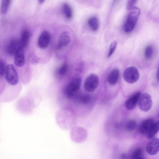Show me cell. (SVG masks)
<instances>
[{
	"label": "cell",
	"instance_id": "6da1fadb",
	"mask_svg": "<svg viewBox=\"0 0 159 159\" xmlns=\"http://www.w3.org/2000/svg\"><path fill=\"white\" fill-rule=\"evenodd\" d=\"M125 21L123 29L126 33H129L134 29L140 13V9L134 7L131 10Z\"/></svg>",
	"mask_w": 159,
	"mask_h": 159
},
{
	"label": "cell",
	"instance_id": "7a4b0ae2",
	"mask_svg": "<svg viewBox=\"0 0 159 159\" xmlns=\"http://www.w3.org/2000/svg\"><path fill=\"white\" fill-rule=\"evenodd\" d=\"M81 81V78L79 76L71 80L64 89V94L66 98L71 99L76 96L80 89Z\"/></svg>",
	"mask_w": 159,
	"mask_h": 159
},
{
	"label": "cell",
	"instance_id": "3957f363",
	"mask_svg": "<svg viewBox=\"0 0 159 159\" xmlns=\"http://www.w3.org/2000/svg\"><path fill=\"white\" fill-rule=\"evenodd\" d=\"M5 74L6 79L9 84L15 85L18 83L19 81L18 77L13 65L9 64L7 66Z\"/></svg>",
	"mask_w": 159,
	"mask_h": 159
},
{
	"label": "cell",
	"instance_id": "277c9868",
	"mask_svg": "<svg viewBox=\"0 0 159 159\" xmlns=\"http://www.w3.org/2000/svg\"><path fill=\"white\" fill-rule=\"evenodd\" d=\"M123 77L127 83L132 84L136 82L139 77V73L138 69L135 67L130 66L125 70Z\"/></svg>",
	"mask_w": 159,
	"mask_h": 159
},
{
	"label": "cell",
	"instance_id": "5b68a950",
	"mask_svg": "<svg viewBox=\"0 0 159 159\" xmlns=\"http://www.w3.org/2000/svg\"><path fill=\"white\" fill-rule=\"evenodd\" d=\"M99 82L98 77L96 75L91 74L89 75L85 80L84 88L89 92L94 91L97 87Z\"/></svg>",
	"mask_w": 159,
	"mask_h": 159
},
{
	"label": "cell",
	"instance_id": "8992f818",
	"mask_svg": "<svg viewBox=\"0 0 159 159\" xmlns=\"http://www.w3.org/2000/svg\"><path fill=\"white\" fill-rule=\"evenodd\" d=\"M152 104L150 96L147 93L141 95L138 102L139 108L142 111L147 112L151 108Z\"/></svg>",
	"mask_w": 159,
	"mask_h": 159
},
{
	"label": "cell",
	"instance_id": "52a82bcc",
	"mask_svg": "<svg viewBox=\"0 0 159 159\" xmlns=\"http://www.w3.org/2000/svg\"><path fill=\"white\" fill-rule=\"evenodd\" d=\"M148 143L146 150L151 155H156L159 151V139L157 138H152Z\"/></svg>",
	"mask_w": 159,
	"mask_h": 159
},
{
	"label": "cell",
	"instance_id": "ba28073f",
	"mask_svg": "<svg viewBox=\"0 0 159 159\" xmlns=\"http://www.w3.org/2000/svg\"><path fill=\"white\" fill-rule=\"evenodd\" d=\"M51 36L50 33L47 31H43L39 37L38 41V46L41 49L47 48L50 42Z\"/></svg>",
	"mask_w": 159,
	"mask_h": 159
},
{
	"label": "cell",
	"instance_id": "9c48e42d",
	"mask_svg": "<svg viewBox=\"0 0 159 159\" xmlns=\"http://www.w3.org/2000/svg\"><path fill=\"white\" fill-rule=\"evenodd\" d=\"M141 93L138 92L133 94L125 101V106L126 109L132 110L134 109L138 103Z\"/></svg>",
	"mask_w": 159,
	"mask_h": 159
},
{
	"label": "cell",
	"instance_id": "30bf717a",
	"mask_svg": "<svg viewBox=\"0 0 159 159\" xmlns=\"http://www.w3.org/2000/svg\"><path fill=\"white\" fill-rule=\"evenodd\" d=\"M14 63L18 67L23 66L25 63V57L24 48L20 47L15 53Z\"/></svg>",
	"mask_w": 159,
	"mask_h": 159
},
{
	"label": "cell",
	"instance_id": "8fae6325",
	"mask_svg": "<svg viewBox=\"0 0 159 159\" xmlns=\"http://www.w3.org/2000/svg\"><path fill=\"white\" fill-rule=\"evenodd\" d=\"M70 41V34L66 31L63 32L60 34L57 45V48L60 49L68 45Z\"/></svg>",
	"mask_w": 159,
	"mask_h": 159
},
{
	"label": "cell",
	"instance_id": "7c38bea8",
	"mask_svg": "<svg viewBox=\"0 0 159 159\" xmlns=\"http://www.w3.org/2000/svg\"><path fill=\"white\" fill-rule=\"evenodd\" d=\"M20 47L19 40L15 39H11L7 46L6 52L10 55H14Z\"/></svg>",
	"mask_w": 159,
	"mask_h": 159
},
{
	"label": "cell",
	"instance_id": "4fadbf2b",
	"mask_svg": "<svg viewBox=\"0 0 159 159\" xmlns=\"http://www.w3.org/2000/svg\"><path fill=\"white\" fill-rule=\"evenodd\" d=\"M120 75V72L118 69H113L108 75L107 81L108 83L112 85L116 84L118 81Z\"/></svg>",
	"mask_w": 159,
	"mask_h": 159
},
{
	"label": "cell",
	"instance_id": "5bb4252c",
	"mask_svg": "<svg viewBox=\"0 0 159 159\" xmlns=\"http://www.w3.org/2000/svg\"><path fill=\"white\" fill-rule=\"evenodd\" d=\"M154 123V120L152 119L148 118L145 120L141 123L139 127V132L142 134H146Z\"/></svg>",
	"mask_w": 159,
	"mask_h": 159
},
{
	"label": "cell",
	"instance_id": "9a60e30c",
	"mask_svg": "<svg viewBox=\"0 0 159 159\" xmlns=\"http://www.w3.org/2000/svg\"><path fill=\"white\" fill-rule=\"evenodd\" d=\"M30 37V33L28 31L25 30L22 32L20 39L19 40L21 47L24 48L28 45Z\"/></svg>",
	"mask_w": 159,
	"mask_h": 159
},
{
	"label": "cell",
	"instance_id": "2e32d148",
	"mask_svg": "<svg viewBox=\"0 0 159 159\" xmlns=\"http://www.w3.org/2000/svg\"><path fill=\"white\" fill-rule=\"evenodd\" d=\"M159 121L154 122L149 131L146 134L147 138L148 139L153 138L159 130Z\"/></svg>",
	"mask_w": 159,
	"mask_h": 159
},
{
	"label": "cell",
	"instance_id": "e0dca14e",
	"mask_svg": "<svg viewBox=\"0 0 159 159\" xmlns=\"http://www.w3.org/2000/svg\"><path fill=\"white\" fill-rule=\"evenodd\" d=\"M88 24L91 29L94 31L98 30L99 28V21L98 18L95 16L90 18L88 21Z\"/></svg>",
	"mask_w": 159,
	"mask_h": 159
},
{
	"label": "cell",
	"instance_id": "ac0fdd59",
	"mask_svg": "<svg viewBox=\"0 0 159 159\" xmlns=\"http://www.w3.org/2000/svg\"><path fill=\"white\" fill-rule=\"evenodd\" d=\"M10 2V0H2L0 7V12L2 14L7 12Z\"/></svg>",
	"mask_w": 159,
	"mask_h": 159
},
{
	"label": "cell",
	"instance_id": "d6986e66",
	"mask_svg": "<svg viewBox=\"0 0 159 159\" xmlns=\"http://www.w3.org/2000/svg\"><path fill=\"white\" fill-rule=\"evenodd\" d=\"M143 151L140 147L137 148L133 151L131 155V158L133 159H143Z\"/></svg>",
	"mask_w": 159,
	"mask_h": 159
},
{
	"label": "cell",
	"instance_id": "ffe728a7",
	"mask_svg": "<svg viewBox=\"0 0 159 159\" xmlns=\"http://www.w3.org/2000/svg\"><path fill=\"white\" fill-rule=\"evenodd\" d=\"M78 101L82 104H87L91 101V98L89 94H84L80 95L78 98Z\"/></svg>",
	"mask_w": 159,
	"mask_h": 159
},
{
	"label": "cell",
	"instance_id": "44dd1931",
	"mask_svg": "<svg viewBox=\"0 0 159 159\" xmlns=\"http://www.w3.org/2000/svg\"><path fill=\"white\" fill-rule=\"evenodd\" d=\"M63 11L66 17L68 19L71 18L72 16V12L70 6L65 3L63 6Z\"/></svg>",
	"mask_w": 159,
	"mask_h": 159
},
{
	"label": "cell",
	"instance_id": "7402d4cb",
	"mask_svg": "<svg viewBox=\"0 0 159 159\" xmlns=\"http://www.w3.org/2000/svg\"><path fill=\"white\" fill-rule=\"evenodd\" d=\"M154 53L153 48L152 45L147 46L145 50L144 56L145 58L148 59H151Z\"/></svg>",
	"mask_w": 159,
	"mask_h": 159
},
{
	"label": "cell",
	"instance_id": "603a6c76",
	"mask_svg": "<svg viewBox=\"0 0 159 159\" xmlns=\"http://www.w3.org/2000/svg\"><path fill=\"white\" fill-rule=\"evenodd\" d=\"M137 126L136 122L134 120H130L128 121L126 125V128L129 131H133L136 128Z\"/></svg>",
	"mask_w": 159,
	"mask_h": 159
},
{
	"label": "cell",
	"instance_id": "cb8c5ba5",
	"mask_svg": "<svg viewBox=\"0 0 159 159\" xmlns=\"http://www.w3.org/2000/svg\"><path fill=\"white\" fill-rule=\"evenodd\" d=\"M68 70V66L66 63H63L58 70V73L60 75H63L66 74Z\"/></svg>",
	"mask_w": 159,
	"mask_h": 159
},
{
	"label": "cell",
	"instance_id": "d4e9b609",
	"mask_svg": "<svg viewBox=\"0 0 159 159\" xmlns=\"http://www.w3.org/2000/svg\"><path fill=\"white\" fill-rule=\"evenodd\" d=\"M84 69V64L83 61L79 62L75 68V71L78 74L82 73Z\"/></svg>",
	"mask_w": 159,
	"mask_h": 159
},
{
	"label": "cell",
	"instance_id": "484cf974",
	"mask_svg": "<svg viewBox=\"0 0 159 159\" xmlns=\"http://www.w3.org/2000/svg\"><path fill=\"white\" fill-rule=\"evenodd\" d=\"M117 43L116 41L113 42L110 44L107 57H110L114 53L116 47Z\"/></svg>",
	"mask_w": 159,
	"mask_h": 159
},
{
	"label": "cell",
	"instance_id": "4316f807",
	"mask_svg": "<svg viewBox=\"0 0 159 159\" xmlns=\"http://www.w3.org/2000/svg\"><path fill=\"white\" fill-rule=\"evenodd\" d=\"M6 69V67L4 62L0 59V76H3L5 74Z\"/></svg>",
	"mask_w": 159,
	"mask_h": 159
},
{
	"label": "cell",
	"instance_id": "83f0119b",
	"mask_svg": "<svg viewBox=\"0 0 159 159\" xmlns=\"http://www.w3.org/2000/svg\"><path fill=\"white\" fill-rule=\"evenodd\" d=\"M137 0H128L126 5V8L128 10H130L133 7Z\"/></svg>",
	"mask_w": 159,
	"mask_h": 159
},
{
	"label": "cell",
	"instance_id": "f1b7e54d",
	"mask_svg": "<svg viewBox=\"0 0 159 159\" xmlns=\"http://www.w3.org/2000/svg\"><path fill=\"white\" fill-rule=\"evenodd\" d=\"M30 61L33 63L36 64L38 63L39 59L34 54H32L30 56Z\"/></svg>",
	"mask_w": 159,
	"mask_h": 159
},
{
	"label": "cell",
	"instance_id": "f546056e",
	"mask_svg": "<svg viewBox=\"0 0 159 159\" xmlns=\"http://www.w3.org/2000/svg\"><path fill=\"white\" fill-rule=\"evenodd\" d=\"M44 0H39V2L41 3H43Z\"/></svg>",
	"mask_w": 159,
	"mask_h": 159
}]
</instances>
